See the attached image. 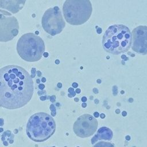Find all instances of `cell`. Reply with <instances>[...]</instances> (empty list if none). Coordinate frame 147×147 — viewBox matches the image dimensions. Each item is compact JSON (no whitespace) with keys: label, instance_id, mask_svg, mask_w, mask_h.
I'll use <instances>...</instances> for the list:
<instances>
[{"label":"cell","instance_id":"obj_1","mask_svg":"<svg viewBox=\"0 0 147 147\" xmlns=\"http://www.w3.org/2000/svg\"><path fill=\"white\" fill-rule=\"evenodd\" d=\"M34 91L33 81L20 66L9 65L0 69V106L17 109L26 105Z\"/></svg>","mask_w":147,"mask_h":147},{"label":"cell","instance_id":"obj_2","mask_svg":"<svg viewBox=\"0 0 147 147\" xmlns=\"http://www.w3.org/2000/svg\"><path fill=\"white\" fill-rule=\"evenodd\" d=\"M132 36L129 29L122 24L109 26L103 36L102 46L105 51L113 55L125 53L130 48Z\"/></svg>","mask_w":147,"mask_h":147},{"label":"cell","instance_id":"obj_3","mask_svg":"<svg viewBox=\"0 0 147 147\" xmlns=\"http://www.w3.org/2000/svg\"><path fill=\"white\" fill-rule=\"evenodd\" d=\"M56 130L53 118L45 113H37L29 119L26 125V134L34 142H41L50 138Z\"/></svg>","mask_w":147,"mask_h":147},{"label":"cell","instance_id":"obj_4","mask_svg":"<svg viewBox=\"0 0 147 147\" xmlns=\"http://www.w3.org/2000/svg\"><path fill=\"white\" fill-rule=\"evenodd\" d=\"M43 40L33 33L23 34L18 40L17 51L18 55L28 62L38 61L45 51Z\"/></svg>","mask_w":147,"mask_h":147},{"label":"cell","instance_id":"obj_5","mask_svg":"<svg viewBox=\"0 0 147 147\" xmlns=\"http://www.w3.org/2000/svg\"><path fill=\"white\" fill-rule=\"evenodd\" d=\"M65 21L72 25H80L91 17L92 7L90 0H66L63 6Z\"/></svg>","mask_w":147,"mask_h":147},{"label":"cell","instance_id":"obj_6","mask_svg":"<svg viewBox=\"0 0 147 147\" xmlns=\"http://www.w3.org/2000/svg\"><path fill=\"white\" fill-rule=\"evenodd\" d=\"M41 24L44 30L51 36L61 33L65 25L61 12L57 6L49 8L45 11Z\"/></svg>","mask_w":147,"mask_h":147},{"label":"cell","instance_id":"obj_7","mask_svg":"<svg viewBox=\"0 0 147 147\" xmlns=\"http://www.w3.org/2000/svg\"><path fill=\"white\" fill-rule=\"evenodd\" d=\"M19 32L17 19L6 11L0 10V41L13 40Z\"/></svg>","mask_w":147,"mask_h":147},{"label":"cell","instance_id":"obj_8","mask_svg":"<svg viewBox=\"0 0 147 147\" xmlns=\"http://www.w3.org/2000/svg\"><path fill=\"white\" fill-rule=\"evenodd\" d=\"M98 124L96 118L88 114H84L80 116L75 122L74 131L79 137H88L95 133Z\"/></svg>","mask_w":147,"mask_h":147},{"label":"cell","instance_id":"obj_9","mask_svg":"<svg viewBox=\"0 0 147 147\" xmlns=\"http://www.w3.org/2000/svg\"><path fill=\"white\" fill-rule=\"evenodd\" d=\"M132 49L141 55L147 54V26L140 25L131 33Z\"/></svg>","mask_w":147,"mask_h":147},{"label":"cell","instance_id":"obj_10","mask_svg":"<svg viewBox=\"0 0 147 147\" xmlns=\"http://www.w3.org/2000/svg\"><path fill=\"white\" fill-rule=\"evenodd\" d=\"M26 0H0V9H3L16 14L25 5Z\"/></svg>","mask_w":147,"mask_h":147},{"label":"cell","instance_id":"obj_11","mask_svg":"<svg viewBox=\"0 0 147 147\" xmlns=\"http://www.w3.org/2000/svg\"><path fill=\"white\" fill-rule=\"evenodd\" d=\"M113 138V131L108 127H102L97 131V133L92 138L91 143L94 144L98 140H104L110 141Z\"/></svg>","mask_w":147,"mask_h":147},{"label":"cell","instance_id":"obj_12","mask_svg":"<svg viewBox=\"0 0 147 147\" xmlns=\"http://www.w3.org/2000/svg\"><path fill=\"white\" fill-rule=\"evenodd\" d=\"M2 140L3 144L5 146H7L9 143L12 144L13 142V135L10 131L7 130L3 133L2 136Z\"/></svg>","mask_w":147,"mask_h":147},{"label":"cell","instance_id":"obj_13","mask_svg":"<svg viewBox=\"0 0 147 147\" xmlns=\"http://www.w3.org/2000/svg\"><path fill=\"white\" fill-rule=\"evenodd\" d=\"M92 147H115V146H114V144L110 142L100 141V142H97Z\"/></svg>","mask_w":147,"mask_h":147},{"label":"cell","instance_id":"obj_14","mask_svg":"<svg viewBox=\"0 0 147 147\" xmlns=\"http://www.w3.org/2000/svg\"><path fill=\"white\" fill-rule=\"evenodd\" d=\"M68 92H69V94H68V95L69 98H72V97L76 95V92L74 91L73 88H68Z\"/></svg>","mask_w":147,"mask_h":147},{"label":"cell","instance_id":"obj_15","mask_svg":"<svg viewBox=\"0 0 147 147\" xmlns=\"http://www.w3.org/2000/svg\"><path fill=\"white\" fill-rule=\"evenodd\" d=\"M50 109L51 110V114L52 116H55L56 114V108L53 105H51L50 106Z\"/></svg>","mask_w":147,"mask_h":147},{"label":"cell","instance_id":"obj_16","mask_svg":"<svg viewBox=\"0 0 147 147\" xmlns=\"http://www.w3.org/2000/svg\"><path fill=\"white\" fill-rule=\"evenodd\" d=\"M55 99H56V96L55 95H53V96H51V98H50V100H51V101L52 102H55Z\"/></svg>","mask_w":147,"mask_h":147},{"label":"cell","instance_id":"obj_17","mask_svg":"<svg viewBox=\"0 0 147 147\" xmlns=\"http://www.w3.org/2000/svg\"><path fill=\"white\" fill-rule=\"evenodd\" d=\"M94 117H95V118H98V117H99V114L98 112H94Z\"/></svg>","mask_w":147,"mask_h":147},{"label":"cell","instance_id":"obj_18","mask_svg":"<svg viewBox=\"0 0 147 147\" xmlns=\"http://www.w3.org/2000/svg\"><path fill=\"white\" fill-rule=\"evenodd\" d=\"M38 87H39V88H40V89H41V90H42V89H43V88L45 87V86H44L43 84H40L39 85Z\"/></svg>","mask_w":147,"mask_h":147},{"label":"cell","instance_id":"obj_19","mask_svg":"<svg viewBox=\"0 0 147 147\" xmlns=\"http://www.w3.org/2000/svg\"><path fill=\"white\" fill-rule=\"evenodd\" d=\"M96 32H97V33H99V34L101 33H102V29H101V28H98V29H97V30H96Z\"/></svg>","mask_w":147,"mask_h":147},{"label":"cell","instance_id":"obj_20","mask_svg":"<svg viewBox=\"0 0 147 147\" xmlns=\"http://www.w3.org/2000/svg\"><path fill=\"white\" fill-rule=\"evenodd\" d=\"M78 83H72V87H73L76 88V87H78Z\"/></svg>","mask_w":147,"mask_h":147},{"label":"cell","instance_id":"obj_21","mask_svg":"<svg viewBox=\"0 0 147 147\" xmlns=\"http://www.w3.org/2000/svg\"><path fill=\"white\" fill-rule=\"evenodd\" d=\"M86 100H87V98H86V97L83 96V97L82 98V101L83 102H85Z\"/></svg>","mask_w":147,"mask_h":147},{"label":"cell","instance_id":"obj_22","mask_svg":"<svg viewBox=\"0 0 147 147\" xmlns=\"http://www.w3.org/2000/svg\"><path fill=\"white\" fill-rule=\"evenodd\" d=\"M3 119L2 118H0V126H2L3 125Z\"/></svg>","mask_w":147,"mask_h":147},{"label":"cell","instance_id":"obj_23","mask_svg":"<svg viewBox=\"0 0 147 147\" xmlns=\"http://www.w3.org/2000/svg\"><path fill=\"white\" fill-rule=\"evenodd\" d=\"M122 116H123V117L126 116V115H127V113H126V111H123L122 112Z\"/></svg>","mask_w":147,"mask_h":147},{"label":"cell","instance_id":"obj_24","mask_svg":"<svg viewBox=\"0 0 147 147\" xmlns=\"http://www.w3.org/2000/svg\"><path fill=\"white\" fill-rule=\"evenodd\" d=\"M100 115V118H102V119H103V118H105V114H103V113H102L100 115Z\"/></svg>","mask_w":147,"mask_h":147},{"label":"cell","instance_id":"obj_25","mask_svg":"<svg viewBox=\"0 0 147 147\" xmlns=\"http://www.w3.org/2000/svg\"><path fill=\"white\" fill-rule=\"evenodd\" d=\"M80 89H79V88H77V89H76V91H75V92L76 93H78V94H79L80 92Z\"/></svg>","mask_w":147,"mask_h":147},{"label":"cell","instance_id":"obj_26","mask_svg":"<svg viewBox=\"0 0 147 147\" xmlns=\"http://www.w3.org/2000/svg\"><path fill=\"white\" fill-rule=\"evenodd\" d=\"M47 99V98L45 97V96H41V97H40V99L42 100H45Z\"/></svg>","mask_w":147,"mask_h":147},{"label":"cell","instance_id":"obj_27","mask_svg":"<svg viewBox=\"0 0 147 147\" xmlns=\"http://www.w3.org/2000/svg\"><path fill=\"white\" fill-rule=\"evenodd\" d=\"M93 91H94V92H95V94H97V93L98 92V90L96 88H95L93 89Z\"/></svg>","mask_w":147,"mask_h":147},{"label":"cell","instance_id":"obj_28","mask_svg":"<svg viewBox=\"0 0 147 147\" xmlns=\"http://www.w3.org/2000/svg\"><path fill=\"white\" fill-rule=\"evenodd\" d=\"M125 138H126V140L129 141V140H130V137L129 136H126V137H125Z\"/></svg>","mask_w":147,"mask_h":147},{"label":"cell","instance_id":"obj_29","mask_svg":"<svg viewBox=\"0 0 147 147\" xmlns=\"http://www.w3.org/2000/svg\"><path fill=\"white\" fill-rule=\"evenodd\" d=\"M61 87H62V84H61V83H59L57 84V87L61 88Z\"/></svg>","mask_w":147,"mask_h":147},{"label":"cell","instance_id":"obj_30","mask_svg":"<svg viewBox=\"0 0 147 147\" xmlns=\"http://www.w3.org/2000/svg\"><path fill=\"white\" fill-rule=\"evenodd\" d=\"M82 107H86V106H87V105H86V103L85 102H83V103H82Z\"/></svg>","mask_w":147,"mask_h":147},{"label":"cell","instance_id":"obj_31","mask_svg":"<svg viewBox=\"0 0 147 147\" xmlns=\"http://www.w3.org/2000/svg\"><path fill=\"white\" fill-rule=\"evenodd\" d=\"M115 113H116L117 114H119V113H120V110H119V109H117V110H115Z\"/></svg>","mask_w":147,"mask_h":147},{"label":"cell","instance_id":"obj_32","mask_svg":"<svg viewBox=\"0 0 147 147\" xmlns=\"http://www.w3.org/2000/svg\"><path fill=\"white\" fill-rule=\"evenodd\" d=\"M44 57H47L48 56V53L47 52H46V53H44Z\"/></svg>","mask_w":147,"mask_h":147},{"label":"cell","instance_id":"obj_33","mask_svg":"<svg viewBox=\"0 0 147 147\" xmlns=\"http://www.w3.org/2000/svg\"><path fill=\"white\" fill-rule=\"evenodd\" d=\"M42 82H45V81H46V79H45V78H42Z\"/></svg>","mask_w":147,"mask_h":147},{"label":"cell","instance_id":"obj_34","mask_svg":"<svg viewBox=\"0 0 147 147\" xmlns=\"http://www.w3.org/2000/svg\"><path fill=\"white\" fill-rule=\"evenodd\" d=\"M37 73L38 74V76H40L41 75V72H40V71H37Z\"/></svg>","mask_w":147,"mask_h":147},{"label":"cell","instance_id":"obj_35","mask_svg":"<svg viewBox=\"0 0 147 147\" xmlns=\"http://www.w3.org/2000/svg\"><path fill=\"white\" fill-rule=\"evenodd\" d=\"M74 100H75V102H78V101H79V99H78V98H75V99H74Z\"/></svg>","mask_w":147,"mask_h":147},{"label":"cell","instance_id":"obj_36","mask_svg":"<svg viewBox=\"0 0 147 147\" xmlns=\"http://www.w3.org/2000/svg\"><path fill=\"white\" fill-rule=\"evenodd\" d=\"M100 82H101V81H100V79H98V80H97V83H100Z\"/></svg>","mask_w":147,"mask_h":147},{"label":"cell","instance_id":"obj_37","mask_svg":"<svg viewBox=\"0 0 147 147\" xmlns=\"http://www.w3.org/2000/svg\"><path fill=\"white\" fill-rule=\"evenodd\" d=\"M98 99H95V102L96 103H98Z\"/></svg>","mask_w":147,"mask_h":147},{"label":"cell","instance_id":"obj_38","mask_svg":"<svg viewBox=\"0 0 147 147\" xmlns=\"http://www.w3.org/2000/svg\"><path fill=\"white\" fill-rule=\"evenodd\" d=\"M59 60H56V64H59Z\"/></svg>","mask_w":147,"mask_h":147},{"label":"cell","instance_id":"obj_39","mask_svg":"<svg viewBox=\"0 0 147 147\" xmlns=\"http://www.w3.org/2000/svg\"><path fill=\"white\" fill-rule=\"evenodd\" d=\"M2 131H3V129L2 128H0V132H1Z\"/></svg>","mask_w":147,"mask_h":147},{"label":"cell","instance_id":"obj_40","mask_svg":"<svg viewBox=\"0 0 147 147\" xmlns=\"http://www.w3.org/2000/svg\"><path fill=\"white\" fill-rule=\"evenodd\" d=\"M36 82H37V83H39V82H40V80H38V79H37V80H36Z\"/></svg>","mask_w":147,"mask_h":147},{"label":"cell","instance_id":"obj_41","mask_svg":"<svg viewBox=\"0 0 147 147\" xmlns=\"http://www.w3.org/2000/svg\"><path fill=\"white\" fill-rule=\"evenodd\" d=\"M121 94H123V93H124V91H121Z\"/></svg>","mask_w":147,"mask_h":147},{"label":"cell","instance_id":"obj_42","mask_svg":"<svg viewBox=\"0 0 147 147\" xmlns=\"http://www.w3.org/2000/svg\"><path fill=\"white\" fill-rule=\"evenodd\" d=\"M48 147H56V146H48Z\"/></svg>","mask_w":147,"mask_h":147},{"label":"cell","instance_id":"obj_43","mask_svg":"<svg viewBox=\"0 0 147 147\" xmlns=\"http://www.w3.org/2000/svg\"><path fill=\"white\" fill-rule=\"evenodd\" d=\"M133 147H136V146H133Z\"/></svg>","mask_w":147,"mask_h":147},{"label":"cell","instance_id":"obj_44","mask_svg":"<svg viewBox=\"0 0 147 147\" xmlns=\"http://www.w3.org/2000/svg\"><path fill=\"white\" fill-rule=\"evenodd\" d=\"M77 147H79V146H77Z\"/></svg>","mask_w":147,"mask_h":147},{"label":"cell","instance_id":"obj_45","mask_svg":"<svg viewBox=\"0 0 147 147\" xmlns=\"http://www.w3.org/2000/svg\"><path fill=\"white\" fill-rule=\"evenodd\" d=\"M65 147H66V146H65Z\"/></svg>","mask_w":147,"mask_h":147}]
</instances>
